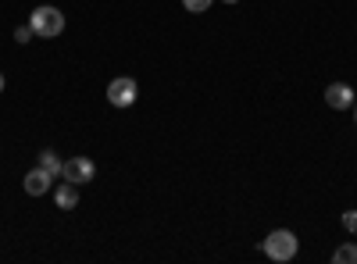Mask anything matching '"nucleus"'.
I'll use <instances>...</instances> for the list:
<instances>
[{
  "label": "nucleus",
  "mask_w": 357,
  "mask_h": 264,
  "mask_svg": "<svg viewBox=\"0 0 357 264\" xmlns=\"http://www.w3.org/2000/svg\"><path fill=\"white\" fill-rule=\"evenodd\" d=\"M354 122H357V100H354Z\"/></svg>",
  "instance_id": "nucleus-14"
},
{
  "label": "nucleus",
  "mask_w": 357,
  "mask_h": 264,
  "mask_svg": "<svg viewBox=\"0 0 357 264\" xmlns=\"http://www.w3.org/2000/svg\"><path fill=\"white\" fill-rule=\"evenodd\" d=\"M333 261H336V264H357V247H354V243L340 247V250L333 254Z\"/></svg>",
  "instance_id": "nucleus-9"
},
{
  "label": "nucleus",
  "mask_w": 357,
  "mask_h": 264,
  "mask_svg": "<svg viewBox=\"0 0 357 264\" xmlns=\"http://www.w3.org/2000/svg\"><path fill=\"white\" fill-rule=\"evenodd\" d=\"M54 200H57V208H61V211H72V208H79V186L65 179L61 186L54 189Z\"/></svg>",
  "instance_id": "nucleus-7"
},
{
  "label": "nucleus",
  "mask_w": 357,
  "mask_h": 264,
  "mask_svg": "<svg viewBox=\"0 0 357 264\" xmlns=\"http://www.w3.org/2000/svg\"><path fill=\"white\" fill-rule=\"evenodd\" d=\"M29 25H33V33L40 40H54V36L65 33V15L57 8H50V4H43V8H36L33 15H29Z\"/></svg>",
  "instance_id": "nucleus-2"
},
{
  "label": "nucleus",
  "mask_w": 357,
  "mask_h": 264,
  "mask_svg": "<svg viewBox=\"0 0 357 264\" xmlns=\"http://www.w3.org/2000/svg\"><path fill=\"white\" fill-rule=\"evenodd\" d=\"M340 222H343V228H347V232H357V211H343V218H340Z\"/></svg>",
  "instance_id": "nucleus-11"
},
{
  "label": "nucleus",
  "mask_w": 357,
  "mask_h": 264,
  "mask_svg": "<svg viewBox=\"0 0 357 264\" xmlns=\"http://www.w3.org/2000/svg\"><path fill=\"white\" fill-rule=\"evenodd\" d=\"M136 93H139V86H136V79H129V75L111 79V86H107V100H111L114 107H132V104H136Z\"/></svg>",
  "instance_id": "nucleus-3"
},
{
  "label": "nucleus",
  "mask_w": 357,
  "mask_h": 264,
  "mask_svg": "<svg viewBox=\"0 0 357 264\" xmlns=\"http://www.w3.org/2000/svg\"><path fill=\"white\" fill-rule=\"evenodd\" d=\"M296 247H301V243H296V236H293V232L289 228H275V232H268V236H264V243H261V250H264V257L268 261H293L296 257Z\"/></svg>",
  "instance_id": "nucleus-1"
},
{
  "label": "nucleus",
  "mask_w": 357,
  "mask_h": 264,
  "mask_svg": "<svg viewBox=\"0 0 357 264\" xmlns=\"http://www.w3.org/2000/svg\"><path fill=\"white\" fill-rule=\"evenodd\" d=\"M354 100H357V93L350 90L347 82H333L329 90H325V104H329L333 111H350V107H354Z\"/></svg>",
  "instance_id": "nucleus-5"
},
{
  "label": "nucleus",
  "mask_w": 357,
  "mask_h": 264,
  "mask_svg": "<svg viewBox=\"0 0 357 264\" xmlns=\"http://www.w3.org/2000/svg\"><path fill=\"white\" fill-rule=\"evenodd\" d=\"M222 4H236V0H222Z\"/></svg>",
  "instance_id": "nucleus-15"
},
{
  "label": "nucleus",
  "mask_w": 357,
  "mask_h": 264,
  "mask_svg": "<svg viewBox=\"0 0 357 264\" xmlns=\"http://www.w3.org/2000/svg\"><path fill=\"white\" fill-rule=\"evenodd\" d=\"M50 183H54V175H50L47 168H33V171L25 175V183H22V186H25L29 196H43V193L50 189Z\"/></svg>",
  "instance_id": "nucleus-6"
},
{
  "label": "nucleus",
  "mask_w": 357,
  "mask_h": 264,
  "mask_svg": "<svg viewBox=\"0 0 357 264\" xmlns=\"http://www.w3.org/2000/svg\"><path fill=\"white\" fill-rule=\"evenodd\" d=\"M40 168H47V171L54 175V179H65V164L57 161V154H54V150H43V154H40Z\"/></svg>",
  "instance_id": "nucleus-8"
},
{
  "label": "nucleus",
  "mask_w": 357,
  "mask_h": 264,
  "mask_svg": "<svg viewBox=\"0 0 357 264\" xmlns=\"http://www.w3.org/2000/svg\"><path fill=\"white\" fill-rule=\"evenodd\" d=\"M0 93H4V75H0Z\"/></svg>",
  "instance_id": "nucleus-13"
},
{
  "label": "nucleus",
  "mask_w": 357,
  "mask_h": 264,
  "mask_svg": "<svg viewBox=\"0 0 357 264\" xmlns=\"http://www.w3.org/2000/svg\"><path fill=\"white\" fill-rule=\"evenodd\" d=\"M33 36H36V33H33V25H22V29H15V40H18V43H29Z\"/></svg>",
  "instance_id": "nucleus-12"
},
{
  "label": "nucleus",
  "mask_w": 357,
  "mask_h": 264,
  "mask_svg": "<svg viewBox=\"0 0 357 264\" xmlns=\"http://www.w3.org/2000/svg\"><path fill=\"white\" fill-rule=\"evenodd\" d=\"M211 4H215V0H183V8H186V11H193V15H204Z\"/></svg>",
  "instance_id": "nucleus-10"
},
{
  "label": "nucleus",
  "mask_w": 357,
  "mask_h": 264,
  "mask_svg": "<svg viewBox=\"0 0 357 264\" xmlns=\"http://www.w3.org/2000/svg\"><path fill=\"white\" fill-rule=\"evenodd\" d=\"M93 175H97V164L89 161V157H72V161H65V179L75 183V186L93 183Z\"/></svg>",
  "instance_id": "nucleus-4"
}]
</instances>
